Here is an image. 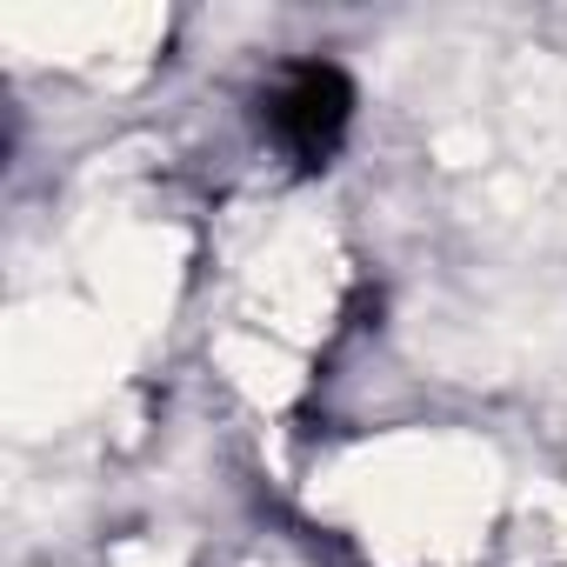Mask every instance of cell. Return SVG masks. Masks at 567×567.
Masks as SVG:
<instances>
[{"label": "cell", "mask_w": 567, "mask_h": 567, "mask_svg": "<svg viewBox=\"0 0 567 567\" xmlns=\"http://www.w3.org/2000/svg\"><path fill=\"white\" fill-rule=\"evenodd\" d=\"M354 127V81L334 61H280L260 87V134L288 167H328Z\"/></svg>", "instance_id": "cell-1"}]
</instances>
